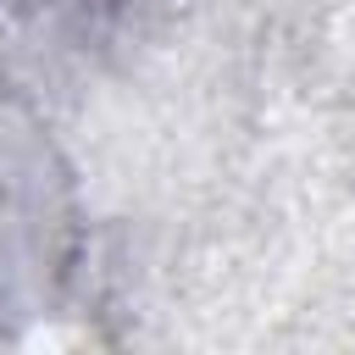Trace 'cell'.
<instances>
[{
    "label": "cell",
    "mask_w": 355,
    "mask_h": 355,
    "mask_svg": "<svg viewBox=\"0 0 355 355\" xmlns=\"http://www.w3.org/2000/svg\"><path fill=\"white\" fill-rule=\"evenodd\" d=\"M33 6H89V0H33Z\"/></svg>",
    "instance_id": "cell-1"
},
{
    "label": "cell",
    "mask_w": 355,
    "mask_h": 355,
    "mask_svg": "<svg viewBox=\"0 0 355 355\" xmlns=\"http://www.w3.org/2000/svg\"><path fill=\"white\" fill-rule=\"evenodd\" d=\"M0 133H6V122H0Z\"/></svg>",
    "instance_id": "cell-2"
}]
</instances>
